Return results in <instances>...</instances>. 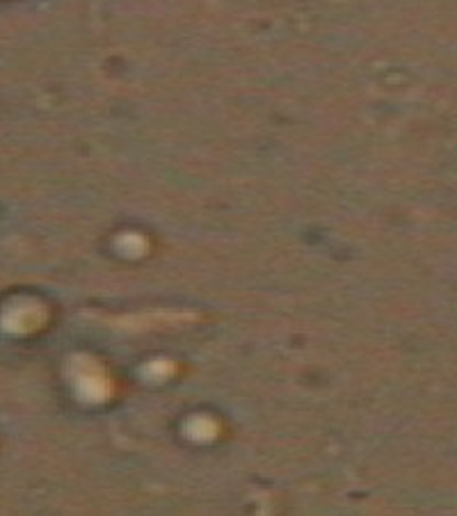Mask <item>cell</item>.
Segmentation results:
<instances>
[]
</instances>
